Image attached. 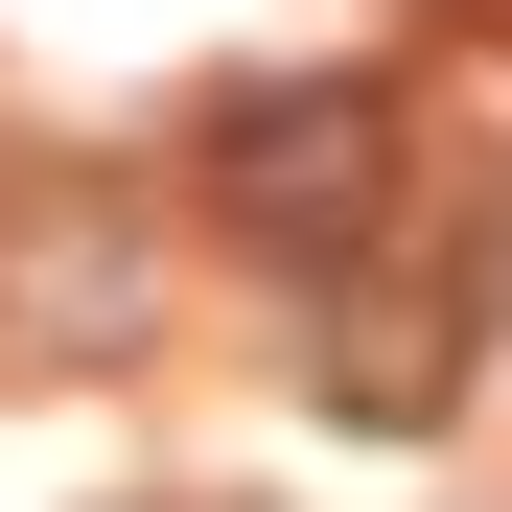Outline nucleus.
<instances>
[{
    "label": "nucleus",
    "mask_w": 512,
    "mask_h": 512,
    "mask_svg": "<svg viewBox=\"0 0 512 512\" xmlns=\"http://www.w3.org/2000/svg\"><path fill=\"white\" fill-rule=\"evenodd\" d=\"M443 373H466V303L443 280H373V256H350V280L303 303V396L326 419H443Z\"/></svg>",
    "instance_id": "f03ea898"
},
{
    "label": "nucleus",
    "mask_w": 512,
    "mask_h": 512,
    "mask_svg": "<svg viewBox=\"0 0 512 512\" xmlns=\"http://www.w3.org/2000/svg\"><path fill=\"white\" fill-rule=\"evenodd\" d=\"M489 303H512V187H489Z\"/></svg>",
    "instance_id": "7ed1b4c3"
},
{
    "label": "nucleus",
    "mask_w": 512,
    "mask_h": 512,
    "mask_svg": "<svg viewBox=\"0 0 512 512\" xmlns=\"http://www.w3.org/2000/svg\"><path fill=\"white\" fill-rule=\"evenodd\" d=\"M210 233L280 280H350L396 233V70H233L210 94Z\"/></svg>",
    "instance_id": "f257e3e1"
}]
</instances>
